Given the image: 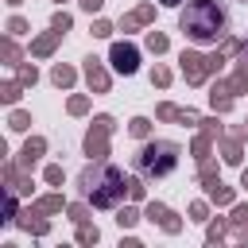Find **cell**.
<instances>
[{
    "instance_id": "obj_24",
    "label": "cell",
    "mask_w": 248,
    "mask_h": 248,
    "mask_svg": "<svg viewBox=\"0 0 248 248\" xmlns=\"http://www.w3.org/2000/svg\"><path fill=\"white\" fill-rule=\"evenodd\" d=\"M54 31H62V35L70 31V16H66V12H58V16H54Z\"/></svg>"
},
{
    "instance_id": "obj_14",
    "label": "cell",
    "mask_w": 248,
    "mask_h": 248,
    "mask_svg": "<svg viewBox=\"0 0 248 248\" xmlns=\"http://www.w3.org/2000/svg\"><path fill=\"white\" fill-rule=\"evenodd\" d=\"M167 46H170V43H167L163 31H151V35H147V50H151V54H163Z\"/></svg>"
},
{
    "instance_id": "obj_19",
    "label": "cell",
    "mask_w": 248,
    "mask_h": 248,
    "mask_svg": "<svg viewBox=\"0 0 248 248\" xmlns=\"http://www.w3.org/2000/svg\"><path fill=\"white\" fill-rule=\"evenodd\" d=\"M78 240H81V244H97V229H93V225H81V229H78Z\"/></svg>"
},
{
    "instance_id": "obj_16",
    "label": "cell",
    "mask_w": 248,
    "mask_h": 248,
    "mask_svg": "<svg viewBox=\"0 0 248 248\" xmlns=\"http://www.w3.org/2000/svg\"><path fill=\"white\" fill-rule=\"evenodd\" d=\"M155 116H159V120H178V116H182V108H174V105H159V108H155Z\"/></svg>"
},
{
    "instance_id": "obj_3",
    "label": "cell",
    "mask_w": 248,
    "mask_h": 248,
    "mask_svg": "<svg viewBox=\"0 0 248 248\" xmlns=\"http://www.w3.org/2000/svg\"><path fill=\"white\" fill-rule=\"evenodd\" d=\"M136 167H140L143 178H163V174H170V170L178 167V143H170V140L147 143V147L136 155Z\"/></svg>"
},
{
    "instance_id": "obj_28",
    "label": "cell",
    "mask_w": 248,
    "mask_h": 248,
    "mask_svg": "<svg viewBox=\"0 0 248 248\" xmlns=\"http://www.w3.org/2000/svg\"><path fill=\"white\" fill-rule=\"evenodd\" d=\"M93 35H97V39H105V35H112V27H108L105 19H97V23H93Z\"/></svg>"
},
{
    "instance_id": "obj_29",
    "label": "cell",
    "mask_w": 248,
    "mask_h": 248,
    "mask_svg": "<svg viewBox=\"0 0 248 248\" xmlns=\"http://www.w3.org/2000/svg\"><path fill=\"white\" fill-rule=\"evenodd\" d=\"M4 58H8V66H16V58H19V50H16V43H4Z\"/></svg>"
},
{
    "instance_id": "obj_36",
    "label": "cell",
    "mask_w": 248,
    "mask_h": 248,
    "mask_svg": "<svg viewBox=\"0 0 248 248\" xmlns=\"http://www.w3.org/2000/svg\"><path fill=\"white\" fill-rule=\"evenodd\" d=\"M159 4H167V8H174V4H182V0H159Z\"/></svg>"
},
{
    "instance_id": "obj_34",
    "label": "cell",
    "mask_w": 248,
    "mask_h": 248,
    "mask_svg": "<svg viewBox=\"0 0 248 248\" xmlns=\"http://www.w3.org/2000/svg\"><path fill=\"white\" fill-rule=\"evenodd\" d=\"M70 217H74V221L81 225V221H85V209H81V205H70Z\"/></svg>"
},
{
    "instance_id": "obj_10",
    "label": "cell",
    "mask_w": 248,
    "mask_h": 248,
    "mask_svg": "<svg viewBox=\"0 0 248 248\" xmlns=\"http://www.w3.org/2000/svg\"><path fill=\"white\" fill-rule=\"evenodd\" d=\"M151 16H155V8H151V4H143V8H136V12H132V16L124 19V31H132V27H140V23H147Z\"/></svg>"
},
{
    "instance_id": "obj_26",
    "label": "cell",
    "mask_w": 248,
    "mask_h": 248,
    "mask_svg": "<svg viewBox=\"0 0 248 248\" xmlns=\"http://www.w3.org/2000/svg\"><path fill=\"white\" fill-rule=\"evenodd\" d=\"M0 97H4L8 105H16V101H19V85H4V93H0Z\"/></svg>"
},
{
    "instance_id": "obj_32",
    "label": "cell",
    "mask_w": 248,
    "mask_h": 248,
    "mask_svg": "<svg viewBox=\"0 0 248 248\" xmlns=\"http://www.w3.org/2000/svg\"><path fill=\"white\" fill-rule=\"evenodd\" d=\"M190 217H194V221H205V202H194V209H190Z\"/></svg>"
},
{
    "instance_id": "obj_7",
    "label": "cell",
    "mask_w": 248,
    "mask_h": 248,
    "mask_svg": "<svg viewBox=\"0 0 248 248\" xmlns=\"http://www.w3.org/2000/svg\"><path fill=\"white\" fill-rule=\"evenodd\" d=\"M147 217H151V221H159L167 232H178V229H182V225H178V217H174L167 205H155V202H151V205H147Z\"/></svg>"
},
{
    "instance_id": "obj_18",
    "label": "cell",
    "mask_w": 248,
    "mask_h": 248,
    "mask_svg": "<svg viewBox=\"0 0 248 248\" xmlns=\"http://www.w3.org/2000/svg\"><path fill=\"white\" fill-rule=\"evenodd\" d=\"M128 132H132V136H147V132H151V124H147L143 116H136V120L128 124Z\"/></svg>"
},
{
    "instance_id": "obj_5",
    "label": "cell",
    "mask_w": 248,
    "mask_h": 248,
    "mask_svg": "<svg viewBox=\"0 0 248 248\" xmlns=\"http://www.w3.org/2000/svg\"><path fill=\"white\" fill-rule=\"evenodd\" d=\"M108 132H112V120H108V116H97V120H93V132L85 136V151H89L93 159H105V151H108Z\"/></svg>"
},
{
    "instance_id": "obj_38",
    "label": "cell",
    "mask_w": 248,
    "mask_h": 248,
    "mask_svg": "<svg viewBox=\"0 0 248 248\" xmlns=\"http://www.w3.org/2000/svg\"><path fill=\"white\" fill-rule=\"evenodd\" d=\"M8 4H23V0H8Z\"/></svg>"
},
{
    "instance_id": "obj_12",
    "label": "cell",
    "mask_w": 248,
    "mask_h": 248,
    "mask_svg": "<svg viewBox=\"0 0 248 248\" xmlns=\"http://www.w3.org/2000/svg\"><path fill=\"white\" fill-rule=\"evenodd\" d=\"M232 232L236 236H248V205H236L232 209Z\"/></svg>"
},
{
    "instance_id": "obj_6",
    "label": "cell",
    "mask_w": 248,
    "mask_h": 248,
    "mask_svg": "<svg viewBox=\"0 0 248 248\" xmlns=\"http://www.w3.org/2000/svg\"><path fill=\"white\" fill-rule=\"evenodd\" d=\"M108 58H112V70H120V74H136V66H140V50L132 43H112Z\"/></svg>"
},
{
    "instance_id": "obj_9",
    "label": "cell",
    "mask_w": 248,
    "mask_h": 248,
    "mask_svg": "<svg viewBox=\"0 0 248 248\" xmlns=\"http://www.w3.org/2000/svg\"><path fill=\"white\" fill-rule=\"evenodd\" d=\"M205 190H209V198H213L217 205H229V202H232V190H229V186H221V182H217V178H209V174H205Z\"/></svg>"
},
{
    "instance_id": "obj_22",
    "label": "cell",
    "mask_w": 248,
    "mask_h": 248,
    "mask_svg": "<svg viewBox=\"0 0 248 248\" xmlns=\"http://www.w3.org/2000/svg\"><path fill=\"white\" fill-rule=\"evenodd\" d=\"M27 124H31V116H27V112H12V128H16V132H23Z\"/></svg>"
},
{
    "instance_id": "obj_20",
    "label": "cell",
    "mask_w": 248,
    "mask_h": 248,
    "mask_svg": "<svg viewBox=\"0 0 248 248\" xmlns=\"http://www.w3.org/2000/svg\"><path fill=\"white\" fill-rule=\"evenodd\" d=\"M225 159H229V163H240V143H236V140L225 143Z\"/></svg>"
},
{
    "instance_id": "obj_1",
    "label": "cell",
    "mask_w": 248,
    "mask_h": 248,
    "mask_svg": "<svg viewBox=\"0 0 248 248\" xmlns=\"http://www.w3.org/2000/svg\"><path fill=\"white\" fill-rule=\"evenodd\" d=\"M178 23H182V31H186L194 43H213V39H221V31H225V8H221L217 0H190Z\"/></svg>"
},
{
    "instance_id": "obj_11",
    "label": "cell",
    "mask_w": 248,
    "mask_h": 248,
    "mask_svg": "<svg viewBox=\"0 0 248 248\" xmlns=\"http://www.w3.org/2000/svg\"><path fill=\"white\" fill-rule=\"evenodd\" d=\"M58 39H62V31H50V35H43V39H35V43H31V54H50Z\"/></svg>"
},
{
    "instance_id": "obj_13",
    "label": "cell",
    "mask_w": 248,
    "mask_h": 248,
    "mask_svg": "<svg viewBox=\"0 0 248 248\" xmlns=\"http://www.w3.org/2000/svg\"><path fill=\"white\" fill-rule=\"evenodd\" d=\"M39 155H43V140H27V147H23V159H19V163H23V167H31Z\"/></svg>"
},
{
    "instance_id": "obj_31",
    "label": "cell",
    "mask_w": 248,
    "mask_h": 248,
    "mask_svg": "<svg viewBox=\"0 0 248 248\" xmlns=\"http://www.w3.org/2000/svg\"><path fill=\"white\" fill-rule=\"evenodd\" d=\"M85 105H89L85 97H70V112H85Z\"/></svg>"
},
{
    "instance_id": "obj_25",
    "label": "cell",
    "mask_w": 248,
    "mask_h": 248,
    "mask_svg": "<svg viewBox=\"0 0 248 248\" xmlns=\"http://www.w3.org/2000/svg\"><path fill=\"white\" fill-rule=\"evenodd\" d=\"M35 78H39L35 66H23V70H19V81H23V85H35Z\"/></svg>"
},
{
    "instance_id": "obj_30",
    "label": "cell",
    "mask_w": 248,
    "mask_h": 248,
    "mask_svg": "<svg viewBox=\"0 0 248 248\" xmlns=\"http://www.w3.org/2000/svg\"><path fill=\"white\" fill-rule=\"evenodd\" d=\"M46 182L58 186V182H62V167H46Z\"/></svg>"
},
{
    "instance_id": "obj_17",
    "label": "cell",
    "mask_w": 248,
    "mask_h": 248,
    "mask_svg": "<svg viewBox=\"0 0 248 248\" xmlns=\"http://www.w3.org/2000/svg\"><path fill=\"white\" fill-rule=\"evenodd\" d=\"M54 209H62V198H58V194H50V198L39 202V213H54Z\"/></svg>"
},
{
    "instance_id": "obj_27",
    "label": "cell",
    "mask_w": 248,
    "mask_h": 248,
    "mask_svg": "<svg viewBox=\"0 0 248 248\" xmlns=\"http://www.w3.org/2000/svg\"><path fill=\"white\" fill-rule=\"evenodd\" d=\"M128 194L140 202V198H143V182H140V178H128Z\"/></svg>"
},
{
    "instance_id": "obj_23",
    "label": "cell",
    "mask_w": 248,
    "mask_h": 248,
    "mask_svg": "<svg viewBox=\"0 0 248 248\" xmlns=\"http://www.w3.org/2000/svg\"><path fill=\"white\" fill-rule=\"evenodd\" d=\"M116 221L128 229V225H136V221H140V213H136V209H120V217H116Z\"/></svg>"
},
{
    "instance_id": "obj_39",
    "label": "cell",
    "mask_w": 248,
    "mask_h": 248,
    "mask_svg": "<svg viewBox=\"0 0 248 248\" xmlns=\"http://www.w3.org/2000/svg\"><path fill=\"white\" fill-rule=\"evenodd\" d=\"M58 4H62V0H58Z\"/></svg>"
},
{
    "instance_id": "obj_33",
    "label": "cell",
    "mask_w": 248,
    "mask_h": 248,
    "mask_svg": "<svg viewBox=\"0 0 248 248\" xmlns=\"http://www.w3.org/2000/svg\"><path fill=\"white\" fill-rule=\"evenodd\" d=\"M8 31H12V35H23V31H27V23H23V19H12V23H8Z\"/></svg>"
},
{
    "instance_id": "obj_8",
    "label": "cell",
    "mask_w": 248,
    "mask_h": 248,
    "mask_svg": "<svg viewBox=\"0 0 248 248\" xmlns=\"http://www.w3.org/2000/svg\"><path fill=\"white\" fill-rule=\"evenodd\" d=\"M85 78H89V85H93L97 93H105V89H108V74L97 66V58H89V62H85Z\"/></svg>"
},
{
    "instance_id": "obj_35",
    "label": "cell",
    "mask_w": 248,
    "mask_h": 248,
    "mask_svg": "<svg viewBox=\"0 0 248 248\" xmlns=\"http://www.w3.org/2000/svg\"><path fill=\"white\" fill-rule=\"evenodd\" d=\"M101 4H105V0H81V8H85V12H97Z\"/></svg>"
},
{
    "instance_id": "obj_21",
    "label": "cell",
    "mask_w": 248,
    "mask_h": 248,
    "mask_svg": "<svg viewBox=\"0 0 248 248\" xmlns=\"http://www.w3.org/2000/svg\"><path fill=\"white\" fill-rule=\"evenodd\" d=\"M151 81H155V85H167V81H170V70H167V66H155Z\"/></svg>"
},
{
    "instance_id": "obj_15",
    "label": "cell",
    "mask_w": 248,
    "mask_h": 248,
    "mask_svg": "<svg viewBox=\"0 0 248 248\" xmlns=\"http://www.w3.org/2000/svg\"><path fill=\"white\" fill-rule=\"evenodd\" d=\"M50 78H54V85H70V81H74V70H70V66H54Z\"/></svg>"
},
{
    "instance_id": "obj_37",
    "label": "cell",
    "mask_w": 248,
    "mask_h": 248,
    "mask_svg": "<svg viewBox=\"0 0 248 248\" xmlns=\"http://www.w3.org/2000/svg\"><path fill=\"white\" fill-rule=\"evenodd\" d=\"M240 186H248V170H244V178H240Z\"/></svg>"
},
{
    "instance_id": "obj_2",
    "label": "cell",
    "mask_w": 248,
    "mask_h": 248,
    "mask_svg": "<svg viewBox=\"0 0 248 248\" xmlns=\"http://www.w3.org/2000/svg\"><path fill=\"white\" fill-rule=\"evenodd\" d=\"M124 186H128V178H124L116 167H108V163L89 167V170L81 174V190H85V198H89L93 205H101V209L116 205V202L124 198Z\"/></svg>"
},
{
    "instance_id": "obj_4",
    "label": "cell",
    "mask_w": 248,
    "mask_h": 248,
    "mask_svg": "<svg viewBox=\"0 0 248 248\" xmlns=\"http://www.w3.org/2000/svg\"><path fill=\"white\" fill-rule=\"evenodd\" d=\"M221 66V54H194V50H182V74H186V81H194V85H202L213 70Z\"/></svg>"
}]
</instances>
